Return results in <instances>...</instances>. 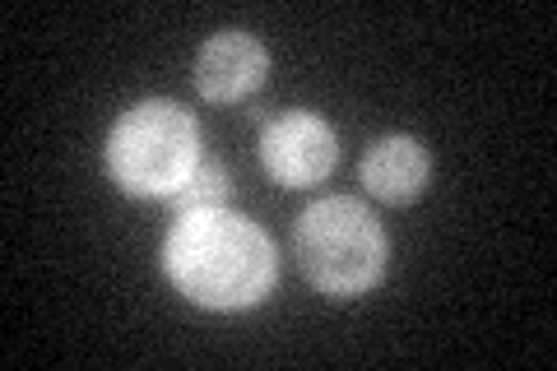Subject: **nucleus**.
<instances>
[{
    "label": "nucleus",
    "mask_w": 557,
    "mask_h": 371,
    "mask_svg": "<svg viewBox=\"0 0 557 371\" xmlns=\"http://www.w3.org/2000/svg\"><path fill=\"white\" fill-rule=\"evenodd\" d=\"M339 158L335 131L325 126L317 112H278L265 131H260V163L278 186H317L330 176Z\"/></svg>",
    "instance_id": "obj_4"
},
{
    "label": "nucleus",
    "mask_w": 557,
    "mask_h": 371,
    "mask_svg": "<svg viewBox=\"0 0 557 371\" xmlns=\"http://www.w3.org/2000/svg\"><path fill=\"white\" fill-rule=\"evenodd\" d=\"M432 182V158L413 135L376 139L362 158V186L386 205H413Z\"/></svg>",
    "instance_id": "obj_6"
},
{
    "label": "nucleus",
    "mask_w": 557,
    "mask_h": 371,
    "mask_svg": "<svg viewBox=\"0 0 557 371\" xmlns=\"http://www.w3.org/2000/svg\"><path fill=\"white\" fill-rule=\"evenodd\" d=\"M200 163V126L182 102L145 98L116 116L108 135V172L126 196H172Z\"/></svg>",
    "instance_id": "obj_3"
},
{
    "label": "nucleus",
    "mask_w": 557,
    "mask_h": 371,
    "mask_svg": "<svg viewBox=\"0 0 557 371\" xmlns=\"http://www.w3.org/2000/svg\"><path fill=\"white\" fill-rule=\"evenodd\" d=\"M223 200H228V172H223L219 158L200 153V163L190 168L186 182L172 190V209L182 214H200V209H223Z\"/></svg>",
    "instance_id": "obj_7"
},
{
    "label": "nucleus",
    "mask_w": 557,
    "mask_h": 371,
    "mask_svg": "<svg viewBox=\"0 0 557 371\" xmlns=\"http://www.w3.org/2000/svg\"><path fill=\"white\" fill-rule=\"evenodd\" d=\"M265 70H270V51L256 33H214L200 57H196V88L209 102H242L251 98L260 84H265Z\"/></svg>",
    "instance_id": "obj_5"
},
{
    "label": "nucleus",
    "mask_w": 557,
    "mask_h": 371,
    "mask_svg": "<svg viewBox=\"0 0 557 371\" xmlns=\"http://www.w3.org/2000/svg\"><path fill=\"white\" fill-rule=\"evenodd\" d=\"M293 256L302 279L325 297H358L386 279L391 242L362 200L330 196L293 223Z\"/></svg>",
    "instance_id": "obj_2"
},
{
    "label": "nucleus",
    "mask_w": 557,
    "mask_h": 371,
    "mask_svg": "<svg viewBox=\"0 0 557 371\" xmlns=\"http://www.w3.org/2000/svg\"><path fill=\"white\" fill-rule=\"evenodd\" d=\"M163 270L186 302L205 311H247L278 279L274 242L233 209L182 214L163 242Z\"/></svg>",
    "instance_id": "obj_1"
}]
</instances>
